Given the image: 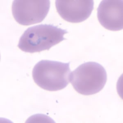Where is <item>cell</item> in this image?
I'll return each instance as SVG.
<instances>
[{"mask_svg": "<svg viewBox=\"0 0 123 123\" xmlns=\"http://www.w3.org/2000/svg\"><path fill=\"white\" fill-rule=\"evenodd\" d=\"M68 33L66 30L51 24L35 25L25 31L17 46L24 52L29 53L49 50L53 46L66 40L64 36Z\"/></svg>", "mask_w": 123, "mask_h": 123, "instance_id": "6da1fadb", "label": "cell"}, {"mask_svg": "<svg viewBox=\"0 0 123 123\" xmlns=\"http://www.w3.org/2000/svg\"><path fill=\"white\" fill-rule=\"evenodd\" d=\"M70 62L42 60L32 70L34 81L43 90L57 91L65 88L69 83L71 71Z\"/></svg>", "mask_w": 123, "mask_h": 123, "instance_id": "7a4b0ae2", "label": "cell"}, {"mask_svg": "<svg viewBox=\"0 0 123 123\" xmlns=\"http://www.w3.org/2000/svg\"><path fill=\"white\" fill-rule=\"evenodd\" d=\"M107 75L104 67L93 62L80 65L71 73L70 82L78 93L83 95L97 94L106 83Z\"/></svg>", "mask_w": 123, "mask_h": 123, "instance_id": "3957f363", "label": "cell"}, {"mask_svg": "<svg viewBox=\"0 0 123 123\" xmlns=\"http://www.w3.org/2000/svg\"><path fill=\"white\" fill-rule=\"evenodd\" d=\"M50 7L49 0H15L12 8L17 22L22 25H29L42 22Z\"/></svg>", "mask_w": 123, "mask_h": 123, "instance_id": "277c9868", "label": "cell"}, {"mask_svg": "<svg viewBox=\"0 0 123 123\" xmlns=\"http://www.w3.org/2000/svg\"><path fill=\"white\" fill-rule=\"evenodd\" d=\"M92 0H57L56 10L63 19L69 22L78 23L85 21L94 9Z\"/></svg>", "mask_w": 123, "mask_h": 123, "instance_id": "5b68a950", "label": "cell"}, {"mask_svg": "<svg viewBox=\"0 0 123 123\" xmlns=\"http://www.w3.org/2000/svg\"><path fill=\"white\" fill-rule=\"evenodd\" d=\"M97 17L100 24L106 29H123V0H102L97 9Z\"/></svg>", "mask_w": 123, "mask_h": 123, "instance_id": "8992f818", "label": "cell"}]
</instances>
